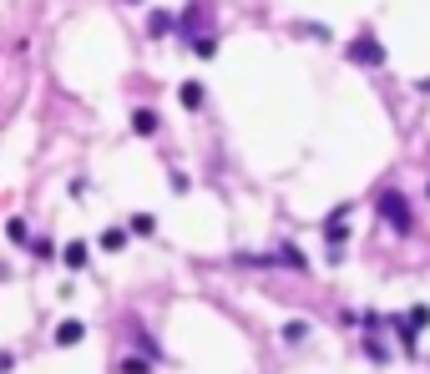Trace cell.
Instances as JSON below:
<instances>
[{
  "label": "cell",
  "instance_id": "6da1fadb",
  "mask_svg": "<svg viewBox=\"0 0 430 374\" xmlns=\"http://www.w3.org/2000/svg\"><path fill=\"white\" fill-rule=\"evenodd\" d=\"M380 212H385V223H390L395 233H410V228H415V218H410V202H405L400 192H380Z\"/></svg>",
  "mask_w": 430,
  "mask_h": 374
},
{
  "label": "cell",
  "instance_id": "7a4b0ae2",
  "mask_svg": "<svg viewBox=\"0 0 430 374\" xmlns=\"http://www.w3.org/2000/svg\"><path fill=\"white\" fill-rule=\"evenodd\" d=\"M349 61H354V66H385V51H380V41L364 31V36L349 41Z\"/></svg>",
  "mask_w": 430,
  "mask_h": 374
},
{
  "label": "cell",
  "instance_id": "3957f363",
  "mask_svg": "<svg viewBox=\"0 0 430 374\" xmlns=\"http://www.w3.org/2000/svg\"><path fill=\"white\" fill-rule=\"evenodd\" d=\"M203 26H208V6H203V0H193V6L183 11V31L198 41V31H203Z\"/></svg>",
  "mask_w": 430,
  "mask_h": 374
},
{
  "label": "cell",
  "instance_id": "277c9868",
  "mask_svg": "<svg viewBox=\"0 0 430 374\" xmlns=\"http://www.w3.org/2000/svg\"><path fill=\"white\" fill-rule=\"evenodd\" d=\"M81 339H86V324H76V318H66V324L56 329V344H61V349H71V344H81Z\"/></svg>",
  "mask_w": 430,
  "mask_h": 374
},
{
  "label": "cell",
  "instance_id": "5b68a950",
  "mask_svg": "<svg viewBox=\"0 0 430 374\" xmlns=\"http://www.w3.org/2000/svg\"><path fill=\"white\" fill-rule=\"evenodd\" d=\"M61 263H66V269H86V263H91V248H86V243H66Z\"/></svg>",
  "mask_w": 430,
  "mask_h": 374
},
{
  "label": "cell",
  "instance_id": "8992f818",
  "mask_svg": "<svg viewBox=\"0 0 430 374\" xmlns=\"http://www.w3.org/2000/svg\"><path fill=\"white\" fill-rule=\"evenodd\" d=\"M178 26H183V21H173V16H168V11H157V16H152V21H147V36H173V31H178Z\"/></svg>",
  "mask_w": 430,
  "mask_h": 374
},
{
  "label": "cell",
  "instance_id": "52a82bcc",
  "mask_svg": "<svg viewBox=\"0 0 430 374\" xmlns=\"http://www.w3.org/2000/svg\"><path fill=\"white\" fill-rule=\"evenodd\" d=\"M268 263H284V269H294V274H299V269H304V253H299L294 243H284V248H279L274 258H268Z\"/></svg>",
  "mask_w": 430,
  "mask_h": 374
},
{
  "label": "cell",
  "instance_id": "ba28073f",
  "mask_svg": "<svg viewBox=\"0 0 430 374\" xmlns=\"http://www.w3.org/2000/svg\"><path fill=\"white\" fill-rule=\"evenodd\" d=\"M309 339V324H304V318H289V324H284V344H304Z\"/></svg>",
  "mask_w": 430,
  "mask_h": 374
},
{
  "label": "cell",
  "instance_id": "9c48e42d",
  "mask_svg": "<svg viewBox=\"0 0 430 374\" xmlns=\"http://www.w3.org/2000/svg\"><path fill=\"white\" fill-rule=\"evenodd\" d=\"M178 96H183V106H188V112H198V106H203V96H208V91H203L198 81H188V86H183Z\"/></svg>",
  "mask_w": 430,
  "mask_h": 374
},
{
  "label": "cell",
  "instance_id": "30bf717a",
  "mask_svg": "<svg viewBox=\"0 0 430 374\" xmlns=\"http://www.w3.org/2000/svg\"><path fill=\"white\" fill-rule=\"evenodd\" d=\"M132 127H137L142 137H152V132H157V112H147V106H142V112H132Z\"/></svg>",
  "mask_w": 430,
  "mask_h": 374
},
{
  "label": "cell",
  "instance_id": "8fae6325",
  "mask_svg": "<svg viewBox=\"0 0 430 374\" xmlns=\"http://www.w3.org/2000/svg\"><path fill=\"white\" fill-rule=\"evenodd\" d=\"M101 248H106V253L127 248V228H106V233H101Z\"/></svg>",
  "mask_w": 430,
  "mask_h": 374
},
{
  "label": "cell",
  "instance_id": "7c38bea8",
  "mask_svg": "<svg viewBox=\"0 0 430 374\" xmlns=\"http://www.w3.org/2000/svg\"><path fill=\"white\" fill-rule=\"evenodd\" d=\"M324 233H329V243H334V253H339V243H344V233H349V228H344V212H334Z\"/></svg>",
  "mask_w": 430,
  "mask_h": 374
},
{
  "label": "cell",
  "instance_id": "4fadbf2b",
  "mask_svg": "<svg viewBox=\"0 0 430 374\" xmlns=\"http://www.w3.org/2000/svg\"><path fill=\"white\" fill-rule=\"evenodd\" d=\"M152 228H157V218H152V212H132V233H142V238H147Z\"/></svg>",
  "mask_w": 430,
  "mask_h": 374
},
{
  "label": "cell",
  "instance_id": "5bb4252c",
  "mask_svg": "<svg viewBox=\"0 0 430 374\" xmlns=\"http://www.w3.org/2000/svg\"><path fill=\"white\" fill-rule=\"evenodd\" d=\"M364 354H369V359H374V364H380V359H390V349H385V344H380V339H364Z\"/></svg>",
  "mask_w": 430,
  "mask_h": 374
},
{
  "label": "cell",
  "instance_id": "9a60e30c",
  "mask_svg": "<svg viewBox=\"0 0 430 374\" xmlns=\"http://www.w3.org/2000/svg\"><path fill=\"white\" fill-rule=\"evenodd\" d=\"M193 56H203V61L213 56V36H198V41H193Z\"/></svg>",
  "mask_w": 430,
  "mask_h": 374
},
{
  "label": "cell",
  "instance_id": "2e32d148",
  "mask_svg": "<svg viewBox=\"0 0 430 374\" xmlns=\"http://www.w3.org/2000/svg\"><path fill=\"white\" fill-rule=\"evenodd\" d=\"M410 324H415V329H425V324H430V308H425V303H415V308H410Z\"/></svg>",
  "mask_w": 430,
  "mask_h": 374
},
{
  "label": "cell",
  "instance_id": "e0dca14e",
  "mask_svg": "<svg viewBox=\"0 0 430 374\" xmlns=\"http://www.w3.org/2000/svg\"><path fill=\"white\" fill-rule=\"evenodd\" d=\"M31 253H36V258H56V248H51V238H36V243H31Z\"/></svg>",
  "mask_w": 430,
  "mask_h": 374
},
{
  "label": "cell",
  "instance_id": "ac0fdd59",
  "mask_svg": "<svg viewBox=\"0 0 430 374\" xmlns=\"http://www.w3.org/2000/svg\"><path fill=\"white\" fill-rule=\"evenodd\" d=\"M11 238H16V243H26V238H31V228H26L21 218H11Z\"/></svg>",
  "mask_w": 430,
  "mask_h": 374
},
{
  "label": "cell",
  "instance_id": "d6986e66",
  "mask_svg": "<svg viewBox=\"0 0 430 374\" xmlns=\"http://www.w3.org/2000/svg\"><path fill=\"white\" fill-rule=\"evenodd\" d=\"M122 374H147V359H122Z\"/></svg>",
  "mask_w": 430,
  "mask_h": 374
},
{
  "label": "cell",
  "instance_id": "ffe728a7",
  "mask_svg": "<svg viewBox=\"0 0 430 374\" xmlns=\"http://www.w3.org/2000/svg\"><path fill=\"white\" fill-rule=\"evenodd\" d=\"M132 6H137V0H132Z\"/></svg>",
  "mask_w": 430,
  "mask_h": 374
}]
</instances>
